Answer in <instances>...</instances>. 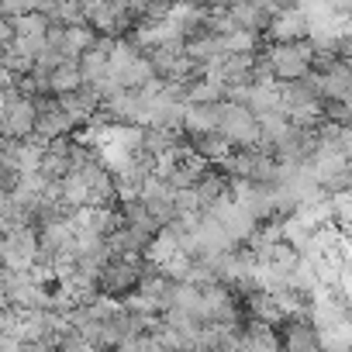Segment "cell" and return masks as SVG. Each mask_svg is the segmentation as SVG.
Instances as JSON below:
<instances>
[{
    "label": "cell",
    "instance_id": "6da1fadb",
    "mask_svg": "<svg viewBox=\"0 0 352 352\" xmlns=\"http://www.w3.org/2000/svg\"><path fill=\"white\" fill-rule=\"evenodd\" d=\"M259 56L266 59L270 73L280 80V83H294V80H304L311 69H314V45L304 38V42H263Z\"/></svg>",
    "mask_w": 352,
    "mask_h": 352
},
{
    "label": "cell",
    "instance_id": "7a4b0ae2",
    "mask_svg": "<svg viewBox=\"0 0 352 352\" xmlns=\"http://www.w3.org/2000/svg\"><path fill=\"white\" fill-rule=\"evenodd\" d=\"M218 169L232 180H249V184H263L273 187L276 173H280V159L266 148H235L225 162H218Z\"/></svg>",
    "mask_w": 352,
    "mask_h": 352
},
{
    "label": "cell",
    "instance_id": "3957f363",
    "mask_svg": "<svg viewBox=\"0 0 352 352\" xmlns=\"http://www.w3.org/2000/svg\"><path fill=\"white\" fill-rule=\"evenodd\" d=\"M148 263L145 256H111V263L104 266L100 273V294L114 297V300H128L138 287H142V276H145Z\"/></svg>",
    "mask_w": 352,
    "mask_h": 352
},
{
    "label": "cell",
    "instance_id": "277c9868",
    "mask_svg": "<svg viewBox=\"0 0 352 352\" xmlns=\"http://www.w3.org/2000/svg\"><path fill=\"white\" fill-rule=\"evenodd\" d=\"M4 270H32L38 266V256H42V242H38V228L32 225H14V228H4Z\"/></svg>",
    "mask_w": 352,
    "mask_h": 352
},
{
    "label": "cell",
    "instance_id": "5b68a950",
    "mask_svg": "<svg viewBox=\"0 0 352 352\" xmlns=\"http://www.w3.org/2000/svg\"><path fill=\"white\" fill-rule=\"evenodd\" d=\"M235 148H259L263 145V135H259V118L235 104V100H225L221 104V128H218Z\"/></svg>",
    "mask_w": 352,
    "mask_h": 352
},
{
    "label": "cell",
    "instance_id": "8992f818",
    "mask_svg": "<svg viewBox=\"0 0 352 352\" xmlns=\"http://www.w3.org/2000/svg\"><path fill=\"white\" fill-rule=\"evenodd\" d=\"M80 124L63 111L59 97H38V124H35V135L45 138V142H56V138H69Z\"/></svg>",
    "mask_w": 352,
    "mask_h": 352
},
{
    "label": "cell",
    "instance_id": "52a82bcc",
    "mask_svg": "<svg viewBox=\"0 0 352 352\" xmlns=\"http://www.w3.org/2000/svg\"><path fill=\"white\" fill-rule=\"evenodd\" d=\"M225 11L235 21V28L252 32V35H266V28L273 21V11L263 4V0H228Z\"/></svg>",
    "mask_w": 352,
    "mask_h": 352
},
{
    "label": "cell",
    "instance_id": "ba28073f",
    "mask_svg": "<svg viewBox=\"0 0 352 352\" xmlns=\"http://www.w3.org/2000/svg\"><path fill=\"white\" fill-rule=\"evenodd\" d=\"M307 35H311V21L300 8L276 11L270 28H266V42H304Z\"/></svg>",
    "mask_w": 352,
    "mask_h": 352
},
{
    "label": "cell",
    "instance_id": "9c48e42d",
    "mask_svg": "<svg viewBox=\"0 0 352 352\" xmlns=\"http://www.w3.org/2000/svg\"><path fill=\"white\" fill-rule=\"evenodd\" d=\"M59 104H63V111H66L76 124H90V118L104 107V94L87 83V87H80V90H73V94H63Z\"/></svg>",
    "mask_w": 352,
    "mask_h": 352
},
{
    "label": "cell",
    "instance_id": "30bf717a",
    "mask_svg": "<svg viewBox=\"0 0 352 352\" xmlns=\"http://www.w3.org/2000/svg\"><path fill=\"white\" fill-rule=\"evenodd\" d=\"M225 104V100H221ZM221 104H187V114H184V135L194 138V135H211L221 128Z\"/></svg>",
    "mask_w": 352,
    "mask_h": 352
},
{
    "label": "cell",
    "instance_id": "8fae6325",
    "mask_svg": "<svg viewBox=\"0 0 352 352\" xmlns=\"http://www.w3.org/2000/svg\"><path fill=\"white\" fill-rule=\"evenodd\" d=\"M80 87H87L80 63H63V66L49 69V90H52V97L73 94V90H80Z\"/></svg>",
    "mask_w": 352,
    "mask_h": 352
},
{
    "label": "cell",
    "instance_id": "7c38bea8",
    "mask_svg": "<svg viewBox=\"0 0 352 352\" xmlns=\"http://www.w3.org/2000/svg\"><path fill=\"white\" fill-rule=\"evenodd\" d=\"M176 252H184V249H180V239H176L173 225H166V228L152 239V245L145 249V259H148L155 270H162V266H166V263H169Z\"/></svg>",
    "mask_w": 352,
    "mask_h": 352
},
{
    "label": "cell",
    "instance_id": "4fadbf2b",
    "mask_svg": "<svg viewBox=\"0 0 352 352\" xmlns=\"http://www.w3.org/2000/svg\"><path fill=\"white\" fill-rule=\"evenodd\" d=\"M221 42H225V52H259V49H263L259 35H252V32H242V28H235V32L221 35Z\"/></svg>",
    "mask_w": 352,
    "mask_h": 352
},
{
    "label": "cell",
    "instance_id": "5bb4252c",
    "mask_svg": "<svg viewBox=\"0 0 352 352\" xmlns=\"http://www.w3.org/2000/svg\"><path fill=\"white\" fill-rule=\"evenodd\" d=\"M324 121L342 124V128H352V97H345V100H324Z\"/></svg>",
    "mask_w": 352,
    "mask_h": 352
},
{
    "label": "cell",
    "instance_id": "9a60e30c",
    "mask_svg": "<svg viewBox=\"0 0 352 352\" xmlns=\"http://www.w3.org/2000/svg\"><path fill=\"white\" fill-rule=\"evenodd\" d=\"M194 4H201V8H208V11H214V8H225L228 0H194Z\"/></svg>",
    "mask_w": 352,
    "mask_h": 352
},
{
    "label": "cell",
    "instance_id": "2e32d148",
    "mask_svg": "<svg viewBox=\"0 0 352 352\" xmlns=\"http://www.w3.org/2000/svg\"><path fill=\"white\" fill-rule=\"evenodd\" d=\"M345 35H349V38H352V21H349V25H345Z\"/></svg>",
    "mask_w": 352,
    "mask_h": 352
}]
</instances>
